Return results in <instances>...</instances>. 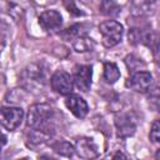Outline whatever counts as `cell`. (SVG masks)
<instances>
[{"instance_id": "cell-1", "label": "cell", "mask_w": 160, "mask_h": 160, "mask_svg": "<svg viewBox=\"0 0 160 160\" xmlns=\"http://www.w3.org/2000/svg\"><path fill=\"white\" fill-rule=\"evenodd\" d=\"M54 110L48 104H35L30 106L28 112V126L31 129V141L40 144L52 135L51 120Z\"/></svg>"}, {"instance_id": "cell-2", "label": "cell", "mask_w": 160, "mask_h": 160, "mask_svg": "<svg viewBox=\"0 0 160 160\" xmlns=\"http://www.w3.org/2000/svg\"><path fill=\"white\" fill-rule=\"evenodd\" d=\"M99 31L102 38V45L105 48H112L121 41L122 25L115 20H108L99 25Z\"/></svg>"}, {"instance_id": "cell-3", "label": "cell", "mask_w": 160, "mask_h": 160, "mask_svg": "<svg viewBox=\"0 0 160 160\" xmlns=\"http://www.w3.org/2000/svg\"><path fill=\"white\" fill-rule=\"evenodd\" d=\"M24 110L16 106H4L0 109V125L9 131L18 129L22 121Z\"/></svg>"}, {"instance_id": "cell-4", "label": "cell", "mask_w": 160, "mask_h": 160, "mask_svg": "<svg viewBox=\"0 0 160 160\" xmlns=\"http://www.w3.org/2000/svg\"><path fill=\"white\" fill-rule=\"evenodd\" d=\"M51 89L60 95H70L72 91V78L64 70H58L50 79Z\"/></svg>"}, {"instance_id": "cell-5", "label": "cell", "mask_w": 160, "mask_h": 160, "mask_svg": "<svg viewBox=\"0 0 160 160\" xmlns=\"http://www.w3.org/2000/svg\"><path fill=\"white\" fill-rule=\"evenodd\" d=\"M152 82V76L148 71H136L126 80V86L136 92L149 91Z\"/></svg>"}, {"instance_id": "cell-6", "label": "cell", "mask_w": 160, "mask_h": 160, "mask_svg": "<svg viewBox=\"0 0 160 160\" xmlns=\"http://www.w3.org/2000/svg\"><path fill=\"white\" fill-rule=\"evenodd\" d=\"M39 25L46 32H55L62 25V16L56 10H46L39 16Z\"/></svg>"}, {"instance_id": "cell-7", "label": "cell", "mask_w": 160, "mask_h": 160, "mask_svg": "<svg viewBox=\"0 0 160 160\" xmlns=\"http://www.w3.org/2000/svg\"><path fill=\"white\" fill-rule=\"evenodd\" d=\"M91 78H92V69L89 65H80L76 68L74 72L72 81L75 82L76 88L84 92H86L91 86Z\"/></svg>"}, {"instance_id": "cell-8", "label": "cell", "mask_w": 160, "mask_h": 160, "mask_svg": "<svg viewBox=\"0 0 160 160\" xmlns=\"http://www.w3.org/2000/svg\"><path fill=\"white\" fill-rule=\"evenodd\" d=\"M74 150H76L78 155L80 158H82V159H94L99 154L96 144L90 138H80V139H78Z\"/></svg>"}, {"instance_id": "cell-9", "label": "cell", "mask_w": 160, "mask_h": 160, "mask_svg": "<svg viewBox=\"0 0 160 160\" xmlns=\"http://www.w3.org/2000/svg\"><path fill=\"white\" fill-rule=\"evenodd\" d=\"M65 105H66V108H68L76 118H79V119L85 118L86 114H88V110H89L86 101H85L81 96H79V95H76V94H70V95H68L66 99H65Z\"/></svg>"}, {"instance_id": "cell-10", "label": "cell", "mask_w": 160, "mask_h": 160, "mask_svg": "<svg viewBox=\"0 0 160 160\" xmlns=\"http://www.w3.org/2000/svg\"><path fill=\"white\" fill-rule=\"evenodd\" d=\"M115 126L120 138H128L135 132V122L128 114H120L115 116Z\"/></svg>"}, {"instance_id": "cell-11", "label": "cell", "mask_w": 160, "mask_h": 160, "mask_svg": "<svg viewBox=\"0 0 160 160\" xmlns=\"http://www.w3.org/2000/svg\"><path fill=\"white\" fill-rule=\"evenodd\" d=\"M120 78V70L114 62H105L104 64V80L108 84H114Z\"/></svg>"}, {"instance_id": "cell-12", "label": "cell", "mask_w": 160, "mask_h": 160, "mask_svg": "<svg viewBox=\"0 0 160 160\" xmlns=\"http://www.w3.org/2000/svg\"><path fill=\"white\" fill-rule=\"evenodd\" d=\"M72 48L79 52L89 51L94 48V41L91 39H89L88 36L82 35V36H79L75 40H72Z\"/></svg>"}, {"instance_id": "cell-13", "label": "cell", "mask_w": 160, "mask_h": 160, "mask_svg": "<svg viewBox=\"0 0 160 160\" xmlns=\"http://www.w3.org/2000/svg\"><path fill=\"white\" fill-rule=\"evenodd\" d=\"M51 148L54 149L55 152H58V154H60L62 156H68L69 158V156H71L74 154V146L70 142L65 141V140H61V141H58V142L52 144Z\"/></svg>"}, {"instance_id": "cell-14", "label": "cell", "mask_w": 160, "mask_h": 160, "mask_svg": "<svg viewBox=\"0 0 160 160\" xmlns=\"http://www.w3.org/2000/svg\"><path fill=\"white\" fill-rule=\"evenodd\" d=\"M100 11L105 15H109V16H114V15H118L119 11H120V8L116 2L114 1H102L100 4Z\"/></svg>"}, {"instance_id": "cell-15", "label": "cell", "mask_w": 160, "mask_h": 160, "mask_svg": "<svg viewBox=\"0 0 160 160\" xmlns=\"http://www.w3.org/2000/svg\"><path fill=\"white\" fill-rule=\"evenodd\" d=\"M81 25H72L71 28H68L66 30H64V32L61 34L64 39L66 40H75L79 36H82L81 34Z\"/></svg>"}, {"instance_id": "cell-16", "label": "cell", "mask_w": 160, "mask_h": 160, "mask_svg": "<svg viewBox=\"0 0 160 160\" xmlns=\"http://www.w3.org/2000/svg\"><path fill=\"white\" fill-rule=\"evenodd\" d=\"M150 140L155 144L159 142V139H160V124H159V120H155L151 125V129H150Z\"/></svg>"}, {"instance_id": "cell-17", "label": "cell", "mask_w": 160, "mask_h": 160, "mask_svg": "<svg viewBox=\"0 0 160 160\" xmlns=\"http://www.w3.org/2000/svg\"><path fill=\"white\" fill-rule=\"evenodd\" d=\"M102 160H129V159L126 158V155L124 152H121V151H114L110 155L105 156Z\"/></svg>"}, {"instance_id": "cell-18", "label": "cell", "mask_w": 160, "mask_h": 160, "mask_svg": "<svg viewBox=\"0 0 160 160\" xmlns=\"http://www.w3.org/2000/svg\"><path fill=\"white\" fill-rule=\"evenodd\" d=\"M65 6H69V8L71 6L72 9H68V11H69V12H71V14H74V15H82V14H84L82 11H80V10L75 6V4H74V2H70V4H69V2H65Z\"/></svg>"}, {"instance_id": "cell-19", "label": "cell", "mask_w": 160, "mask_h": 160, "mask_svg": "<svg viewBox=\"0 0 160 160\" xmlns=\"http://www.w3.org/2000/svg\"><path fill=\"white\" fill-rule=\"evenodd\" d=\"M5 144H6V136L0 131V152H1V150H2Z\"/></svg>"}, {"instance_id": "cell-20", "label": "cell", "mask_w": 160, "mask_h": 160, "mask_svg": "<svg viewBox=\"0 0 160 160\" xmlns=\"http://www.w3.org/2000/svg\"><path fill=\"white\" fill-rule=\"evenodd\" d=\"M39 160H56V159H54V158H51L49 155H42V156L39 158Z\"/></svg>"}, {"instance_id": "cell-21", "label": "cell", "mask_w": 160, "mask_h": 160, "mask_svg": "<svg viewBox=\"0 0 160 160\" xmlns=\"http://www.w3.org/2000/svg\"><path fill=\"white\" fill-rule=\"evenodd\" d=\"M19 160H29L28 158H22V159H19Z\"/></svg>"}]
</instances>
